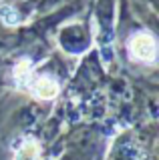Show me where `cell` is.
I'll return each mask as SVG.
<instances>
[{"label":"cell","instance_id":"1","mask_svg":"<svg viewBox=\"0 0 159 160\" xmlns=\"http://www.w3.org/2000/svg\"><path fill=\"white\" fill-rule=\"evenodd\" d=\"M129 52L131 56L145 64H153L157 58V42L149 32H135L129 40Z\"/></svg>","mask_w":159,"mask_h":160},{"label":"cell","instance_id":"2","mask_svg":"<svg viewBox=\"0 0 159 160\" xmlns=\"http://www.w3.org/2000/svg\"><path fill=\"white\" fill-rule=\"evenodd\" d=\"M28 90H32V94L41 100H52L58 94V82L51 76H38L30 82Z\"/></svg>","mask_w":159,"mask_h":160},{"label":"cell","instance_id":"3","mask_svg":"<svg viewBox=\"0 0 159 160\" xmlns=\"http://www.w3.org/2000/svg\"><path fill=\"white\" fill-rule=\"evenodd\" d=\"M41 158V146L34 138H22L14 148V160H38Z\"/></svg>","mask_w":159,"mask_h":160},{"label":"cell","instance_id":"4","mask_svg":"<svg viewBox=\"0 0 159 160\" xmlns=\"http://www.w3.org/2000/svg\"><path fill=\"white\" fill-rule=\"evenodd\" d=\"M32 82V64L28 60H20L14 66V84L20 90H28Z\"/></svg>","mask_w":159,"mask_h":160},{"label":"cell","instance_id":"5","mask_svg":"<svg viewBox=\"0 0 159 160\" xmlns=\"http://www.w3.org/2000/svg\"><path fill=\"white\" fill-rule=\"evenodd\" d=\"M0 20H2L4 24H8V26L18 24V14H16V10H14L12 6H2V8H0Z\"/></svg>","mask_w":159,"mask_h":160}]
</instances>
